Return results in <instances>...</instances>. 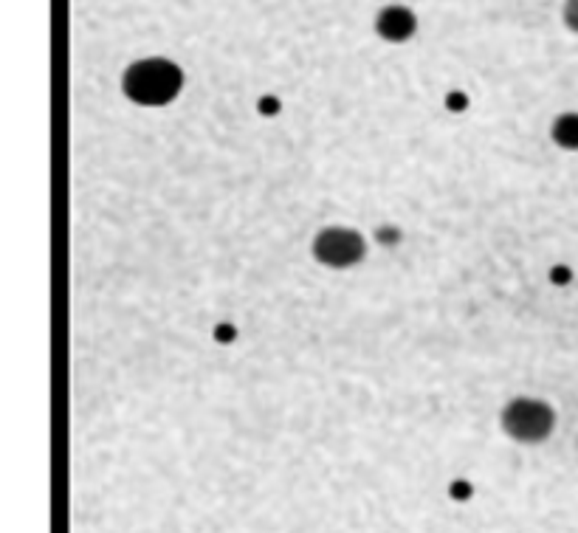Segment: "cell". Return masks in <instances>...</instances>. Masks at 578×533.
Wrapping results in <instances>:
<instances>
[{"label": "cell", "instance_id": "cell-7", "mask_svg": "<svg viewBox=\"0 0 578 533\" xmlns=\"http://www.w3.org/2000/svg\"><path fill=\"white\" fill-rule=\"evenodd\" d=\"M263 110H271V113H274V110H277V102H274V99H263Z\"/></svg>", "mask_w": 578, "mask_h": 533}, {"label": "cell", "instance_id": "cell-6", "mask_svg": "<svg viewBox=\"0 0 578 533\" xmlns=\"http://www.w3.org/2000/svg\"><path fill=\"white\" fill-rule=\"evenodd\" d=\"M562 17H564V26H567V29L578 32V0H567V3H564Z\"/></svg>", "mask_w": 578, "mask_h": 533}, {"label": "cell", "instance_id": "cell-4", "mask_svg": "<svg viewBox=\"0 0 578 533\" xmlns=\"http://www.w3.org/2000/svg\"><path fill=\"white\" fill-rule=\"evenodd\" d=\"M375 32L390 43H407L409 37L418 32V17L412 15L407 6H387L375 20Z\"/></svg>", "mask_w": 578, "mask_h": 533}, {"label": "cell", "instance_id": "cell-1", "mask_svg": "<svg viewBox=\"0 0 578 533\" xmlns=\"http://www.w3.org/2000/svg\"><path fill=\"white\" fill-rule=\"evenodd\" d=\"M127 99H133L136 105L144 108H164L170 105L175 96L184 88V71L172 60L164 57H150V60H139L125 71Z\"/></svg>", "mask_w": 578, "mask_h": 533}, {"label": "cell", "instance_id": "cell-5", "mask_svg": "<svg viewBox=\"0 0 578 533\" xmlns=\"http://www.w3.org/2000/svg\"><path fill=\"white\" fill-rule=\"evenodd\" d=\"M550 136H553V142L564 147V150H578V113H562V116L553 122Z\"/></svg>", "mask_w": 578, "mask_h": 533}, {"label": "cell", "instance_id": "cell-2", "mask_svg": "<svg viewBox=\"0 0 578 533\" xmlns=\"http://www.w3.org/2000/svg\"><path fill=\"white\" fill-rule=\"evenodd\" d=\"M556 426V412L545 401L536 398H516L502 412V429L519 443H539Z\"/></svg>", "mask_w": 578, "mask_h": 533}, {"label": "cell", "instance_id": "cell-3", "mask_svg": "<svg viewBox=\"0 0 578 533\" xmlns=\"http://www.w3.org/2000/svg\"><path fill=\"white\" fill-rule=\"evenodd\" d=\"M364 237L353 229H342V226H330L325 232H319L313 240V257L330 268H350L364 257Z\"/></svg>", "mask_w": 578, "mask_h": 533}]
</instances>
